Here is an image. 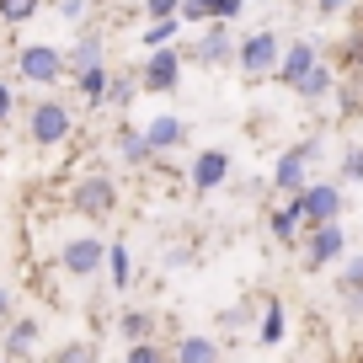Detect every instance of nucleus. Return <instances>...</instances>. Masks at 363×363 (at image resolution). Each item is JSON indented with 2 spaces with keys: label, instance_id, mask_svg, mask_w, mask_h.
Masks as SVG:
<instances>
[{
  "label": "nucleus",
  "instance_id": "obj_31",
  "mask_svg": "<svg viewBox=\"0 0 363 363\" xmlns=\"http://www.w3.org/2000/svg\"><path fill=\"white\" fill-rule=\"evenodd\" d=\"M150 16H182V0H145Z\"/></svg>",
  "mask_w": 363,
  "mask_h": 363
},
{
  "label": "nucleus",
  "instance_id": "obj_27",
  "mask_svg": "<svg viewBox=\"0 0 363 363\" xmlns=\"http://www.w3.org/2000/svg\"><path fill=\"white\" fill-rule=\"evenodd\" d=\"M150 331H155V315H145V310H128V315H123V337L128 342L150 337Z\"/></svg>",
  "mask_w": 363,
  "mask_h": 363
},
{
  "label": "nucleus",
  "instance_id": "obj_8",
  "mask_svg": "<svg viewBox=\"0 0 363 363\" xmlns=\"http://www.w3.org/2000/svg\"><path fill=\"white\" fill-rule=\"evenodd\" d=\"M193 59H198V65H208V69L230 65V59H235V38H230V27H225V22H214V27H208L203 38H198Z\"/></svg>",
  "mask_w": 363,
  "mask_h": 363
},
{
  "label": "nucleus",
  "instance_id": "obj_25",
  "mask_svg": "<svg viewBox=\"0 0 363 363\" xmlns=\"http://www.w3.org/2000/svg\"><path fill=\"white\" fill-rule=\"evenodd\" d=\"M134 91H145V86H139V80H128V75H113V80H107V102H113V107H128V102H134Z\"/></svg>",
  "mask_w": 363,
  "mask_h": 363
},
{
  "label": "nucleus",
  "instance_id": "obj_32",
  "mask_svg": "<svg viewBox=\"0 0 363 363\" xmlns=\"http://www.w3.org/2000/svg\"><path fill=\"white\" fill-rule=\"evenodd\" d=\"M347 6H352V0H315V11H320V16H342Z\"/></svg>",
  "mask_w": 363,
  "mask_h": 363
},
{
  "label": "nucleus",
  "instance_id": "obj_23",
  "mask_svg": "<svg viewBox=\"0 0 363 363\" xmlns=\"http://www.w3.org/2000/svg\"><path fill=\"white\" fill-rule=\"evenodd\" d=\"M177 33H182V16H150V33H145V43H150V48H160V43H171Z\"/></svg>",
  "mask_w": 363,
  "mask_h": 363
},
{
  "label": "nucleus",
  "instance_id": "obj_14",
  "mask_svg": "<svg viewBox=\"0 0 363 363\" xmlns=\"http://www.w3.org/2000/svg\"><path fill=\"white\" fill-rule=\"evenodd\" d=\"M240 16V0H182V22H230Z\"/></svg>",
  "mask_w": 363,
  "mask_h": 363
},
{
  "label": "nucleus",
  "instance_id": "obj_7",
  "mask_svg": "<svg viewBox=\"0 0 363 363\" xmlns=\"http://www.w3.org/2000/svg\"><path fill=\"white\" fill-rule=\"evenodd\" d=\"M113 203H118V187L107 177H86L75 187V208H80V214H91V219H107V214H113Z\"/></svg>",
  "mask_w": 363,
  "mask_h": 363
},
{
  "label": "nucleus",
  "instance_id": "obj_16",
  "mask_svg": "<svg viewBox=\"0 0 363 363\" xmlns=\"http://www.w3.org/2000/svg\"><path fill=\"white\" fill-rule=\"evenodd\" d=\"M299 96H305V102H320V96H326V91H331V69L326 65H320V59H315V65H310L305 69V75H299Z\"/></svg>",
  "mask_w": 363,
  "mask_h": 363
},
{
  "label": "nucleus",
  "instance_id": "obj_17",
  "mask_svg": "<svg viewBox=\"0 0 363 363\" xmlns=\"http://www.w3.org/2000/svg\"><path fill=\"white\" fill-rule=\"evenodd\" d=\"M27 352H38V320H16L6 337V358H27Z\"/></svg>",
  "mask_w": 363,
  "mask_h": 363
},
{
  "label": "nucleus",
  "instance_id": "obj_18",
  "mask_svg": "<svg viewBox=\"0 0 363 363\" xmlns=\"http://www.w3.org/2000/svg\"><path fill=\"white\" fill-rule=\"evenodd\" d=\"M337 294H342V305H347V310H363V257L347 262V272H342V289H337Z\"/></svg>",
  "mask_w": 363,
  "mask_h": 363
},
{
  "label": "nucleus",
  "instance_id": "obj_11",
  "mask_svg": "<svg viewBox=\"0 0 363 363\" xmlns=\"http://www.w3.org/2000/svg\"><path fill=\"white\" fill-rule=\"evenodd\" d=\"M315 59H320V48L299 38V43H289V48H284V59H278V69H272V80H284V86H299V75H305Z\"/></svg>",
  "mask_w": 363,
  "mask_h": 363
},
{
  "label": "nucleus",
  "instance_id": "obj_1",
  "mask_svg": "<svg viewBox=\"0 0 363 363\" xmlns=\"http://www.w3.org/2000/svg\"><path fill=\"white\" fill-rule=\"evenodd\" d=\"M278 59H284V43H278V33H251L235 43V69L246 80H267L272 69H278Z\"/></svg>",
  "mask_w": 363,
  "mask_h": 363
},
{
  "label": "nucleus",
  "instance_id": "obj_3",
  "mask_svg": "<svg viewBox=\"0 0 363 363\" xmlns=\"http://www.w3.org/2000/svg\"><path fill=\"white\" fill-rule=\"evenodd\" d=\"M320 155V139H299L294 150H284V160L272 166V187H284V193H299L305 187V171H310V160Z\"/></svg>",
  "mask_w": 363,
  "mask_h": 363
},
{
  "label": "nucleus",
  "instance_id": "obj_24",
  "mask_svg": "<svg viewBox=\"0 0 363 363\" xmlns=\"http://www.w3.org/2000/svg\"><path fill=\"white\" fill-rule=\"evenodd\" d=\"M91 65H102V38H96V33L80 38V48H75V75H80V69H91Z\"/></svg>",
  "mask_w": 363,
  "mask_h": 363
},
{
  "label": "nucleus",
  "instance_id": "obj_15",
  "mask_svg": "<svg viewBox=\"0 0 363 363\" xmlns=\"http://www.w3.org/2000/svg\"><path fill=\"white\" fill-rule=\"evenodd\" d=\"M299 225H305L299 203H289V208H272V214H267V230H272L278 240H284V246H294V240H299Z\"/></svg>",
  "mask_w": 363,
  "mask_h": 363
},
{
  "label": "nucleus",
  "instance_id": "obj_9",
  "mask_svg": "<svg viewBox=\"0 0 363 363\" xmlns=\"http://www.w3.org/2000/svg\"><path fill=\"white\" fill-rule=\"evenodd\" d=\"M102 262H107V246L96 235H80V240H69V246H65V272H75V278H91Z\"/></svg>",
  "mask_w": 363,
  "mask_h": 363
},
{
  "label": "nucleus",
  "instance_id": "obj_5",
  "mask_svg": "<svg viewBox=\"0 0 363 363\" xmlns=\"http://www.w3.org/2000/svg\"><path fill=\"white\" fill-rule=\"evenodd\" d=\"M342 251H347V235H342L337 219H326V225H315V230H310V240H305V267L320 272V267H331Z\"/></svg>",
  "mask_w": 363,
  "mask_h": 363
},
{
  "label": "nucleus",
  "instance_id": "obj_26",
  "mask_svg": "<svg viewBox=\"0 0 363 363\" xmlns=\"http://www.w3.org/2000/svg\"><path fill=\"white\" fill-rule=\"evenodd\" d=\"M107 272H113V289H128V246H107Z\"/></svg>",
  "mask_w": 363,
  "mask_h": 363
},
{
  "label": "nucleus",
  "instance_id": "obj_19",
  "mask_svg": "<svg viewBox=\"0 0 363 363\" xmlns=\"http://www.w3.org/2000/svg\"><path fill=\"white\" fill-rule=\"evenodd\" d=\"M284 326H289L284 299H267V310H262V331H257V337L267 342V347H278V342H284Z\"/></svg>",
  "mask_w": 363,
  "mask_h": 363
},
{
  "label": "nucleus",
  "instance_id": "obj_34",
  "mask_svg": "<svg viewBox=\"0 0 363 363\" xmlns=\"http://www.w3.org/2000/svg\"><path fill=\"white\" fill-rule=\"evenodd\" d=\"M59 11H65V16H69V22H75V16H80V11H86V0H65V6H59Z\"/></svg>",
  "mask_w": 363,
  "mask_h": 363
},
{
  "label": "nucleus",
  "instance_id": "obj_12",
  "mask_svg": "<svg viewBox=\"0 0 363 363\" xmlns=\"http://www.w3.org/2000/svg\"><path fill=\"white\" fill-rule=\"evenodd\" d=\"M65 134H69V113H65L59 102L33 107V139H38V145H59Z\"/></svg>",
  "mask_w": 363,
  "mask_h": 363
},
{
  "label": "nucleus",
  "instance_id": "obj_21",
  "mask_svg": "<svg viewBox=\"0 0 363 363\" xmlns=\"http://www.w3.org/2000/svg\"><path fill=\"white\" fill-rule=\"evenodd\" d=\"M80 91H86V102H107V80H113V69H102V65H91V69H80Z\"/></svg>",
  "mask_w": 363,
  "mask_h": 363
},
{
  "label": "nucleus",
  "instance_id": "obj_10",
  "mask_svg": "<svg viewBox=\"0 0 363 363\" xmlns=\"http://www.w3.org/2000/svg\"><path fill=\"white\" fill-rule=\"evenodd\" d=\"M187 177H193L198 193H214L219 182L230 177V155H225V150H198V155H193V171H187Z\"/></svg>",
  "mask_w": 363,
  "mask_h": 363
},
{
  "label": "nucleus",
  "instance_id": "obj_35",
  "mask_svg": "<svg viewBox=\"0 0 363 363\" xmlns=\"http://www.w3.org/2000/svg\"><path fill=\"white\" fill-rule=\"evenodd\" d=\"M6 310H11V294H6V289H0V320H6Z\"/></svg>",
  "mask_w": 363,
  "mask_h": 363
},
{
  "label": "nucleus",
  "instance_id": "obj_28",
  "mask_svg": "<svg viewBox=\"0 0 363 363\" xmlns=\"http://www.w3.org/2000/svg\"><path fill=\"white\" fill-rule=\"evenodd\" d=\"M38 6H43V0H0V16H6V22H27Z\"/></svg>",
  "mask_w": 363,
  "mask_h": 363
},
{
  "label": "nucleus",
  "instance_id": "obj_2",
  "mask_svg": "<svg viewBox=\"0 0 363 363\" xmlns=\"http://www.w3.org/2000/svg\"><path fill=\"white\" fill-rule=\"evenodd\" d=\"M139 86L145 91H177L182 86V48L177 43L150 48V65L139 69Z\"/></svg>",
  "mask_w": 363,
  "mask_h": 363
},
{
  "label": "nucleus",
  "instance_id": "obj_4",
  "mask_svg": "<svg viewBox=\"0 0 363 363\" xmlns=\"http://www.w3.org/2000/svg\"><path fill=\"white\" fill-rule=\"evenodd\" d=\"M294 203H299V214H305L310 225H326V219L342 214V187L337 182H310V187L294 193Z\"/></svg>",
  "mask_w": 363,
  "mask_h": 363
},
{
  "label": "nucleus",
  "instance_id": "obj_30",
  "mask_svg": "<svg viewBox=\"0 0 363 363\" xmlns=\"http://www.w3.org/2000/svg\"><path fill=\"white\" fill-rule=\"evenodd\" d=\"M128 358H134V363H155V358H160V347H155L150 337H139L134 347H128Z\"/></svg>",
  "mask_w": 363,
  "mask_h": 363
},
{
  "label": "nucleus",
  "instance_id": "obj_13",
  "mask_svg": "<svg viewBox=\"0 0 363 363\" xmlns=\"http://www.w3.org/2000/svg\"><path fill=\"white\" fill-rule=\"evenodd\" d=\"M145 139H150V150H177L182 139H187V123H182L177 113H160V118H150V128H145Z\"/></svg>",
  "mask_w": 363,
  "mask_h": 363
},
{
  "label": "nucleus",
  "instance_id": "obj_33",
  "mask_svg": "<svg viewBox=\"0 0 363 363\" xmlns=\"http://www.w3.org/2000/svg\"><path fill=\"white\" fill-rule=\"evenodd\" d=\"M6 118H11V86L0 80V123H6Z\"/></svg>",
  "mask_w": 363,
  "mask_h": 363
},
{
  "label": "nucleus",
  "instance_id": "obj_22",
  "mask_svg": "<svg viewBox=\"0 0 363 363\" xmlns=\"http://www.w3.org/2000/svg\"><path fill=\"white\" fill-rule=\"evenodd\" d=\"M214 352H219V347H214V337H182V342H177V358H182V363H198V358L208 363Z\"/></svg>",
  "mask_w": 363,
  "mask_h": 363
},
{
  "label": "nucleus",
  "instance_id": "obj_29",
  "mask_svg": "<svg viewBox=\"0 0 363 363\" xmlns=\"http://www.w3.org/2000/svg\"><path fill=\"white\" fill-rule=\"evenodd\" d=\"M342 177H347V182H363V145H352L347 155H342Z\"/></svg>",
  "mask_w": 363,
  "mask_h": 363
},
{
  "label": "nucleus",
  "instance_id": "obj_6",
  "mask_svg": "<svg viewBox=\"0 0 363 363\" xmlns=\"http://www.w3.org/2000/svg\"><path fill=\"white\" fill-rule=\"evenodd\" d=\"M65 54L59 48H48V43H33V48H22V75L33 80V86H54V80H65Z\"/></svg>",
  "mask_w": 363,
  "mask_h": 363
},
{
  "label": "nucleus",
  "instance_id": "obj_20",
  "mask_svg": "<svg viewBox=\"0 0 363 363\" xmlns=\"http://www.w3.org/2000/svg\"><path fill=\"white\" fill-rule=\"evenodd\" d=\"M118 150H123L128 166H145V160H155V150H150L145 134H134V128H118Z\"/></svg>",
  "mask_w": 363,
  "mask_h": 363
}]
</instances>
